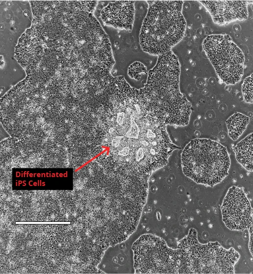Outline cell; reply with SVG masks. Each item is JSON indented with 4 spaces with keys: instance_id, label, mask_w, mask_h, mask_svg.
Instances as JSON below:
<instances>
[{
    "instance_id": "cell-13",
    "label": "cell",
    "mask_w": 253,
    "mask_h": 274,
    "mask_svg": "<svg viewBox=\"0 0 253 274\" xmlns=\"http://www.w3.org/2000/svg\"><path fill=\"white\" fill-rule=\"evenodd\" d=\"M242 92L245 101L253 103V75L245 79L242 85Z\"/></svg>"
},
{
    "instance_id": "cell-5",
    "label": "cell",
    "mask_w": 253,
    "mask_h": 274,
    "mask_svg": "<svg viewBox=\"0 0 253 274\" xmlns=\"http://www.w3.org/2000/svg\"><path fill=\"white\" fill-rule=\"evenodd\" d=\"M181 274H234L240 255L233 248L226 249L218 242L202 244L193 228L177 246Z\"/></svg>"
},
{
    "instance_id": "cell-14",
    "label": "cell",
    "mask_w": 253,
    "mask_h": 274,
    "mask_svg": "<svg viewBox=\"0 0 253 274\" xmlns=\"http://www.w3.org/2000/svg\"><path fill=\"white\" fill-rule=\"evenodd\" d=\"M146 72V68L140 62H135L129 66L128 74L129 76L135 79H139L140 74Z\"/></svg>"
},
{
    "instance_id": "cell-12",
    "label": "cell",
    "mask_w": 253,
    "mask_h": 274,
    "mask_svg": "<svg viewBox=\"0 0 253 274\" xmlns=\"http://www.w3.org/2000/svg\"><path fill=\"white\" fill-rule=\"evenodd\" d=\"M249 118L239 113H235L226 121L228 136L234 141L237 140L245 131L249 123Z\"/></svg>"
},
{
    "instance_id": "cell-6",
    "label": "cell",
    "mask_w": 253,
    "mask_h": 274,
    "mask_svg": "<svg viewBox=\"0 0 253 274\" xmlns=\"http://www.w3.org/2000/svg\"><path fill=\"white\" fill-rule=\"evenodd\" d=\"M132 249L136 274H181L177 249L169 247L160 237L144 235L133 243Z\"/></svg>"
},
{
    "instance_id": "cell-3",
    "label": "cell",
    "mask_w": 253,
    "mask_h": 274,
    "mask_svg": "<svg viewBox=\"0 0 253 274\" xmlns=\"http://www.w3.org/2000/svg\"><path fill=\"white\" fill-rule=\"evenodd\" d=\"M149 8L139 35L142 50L160 55L171 51L183 38L186 22L182 0H149Z\"/></svg>"
},
{
    "instance_id": "cell-9",
    "label": "cell",
    "mask_w": 253,
    "mask_h": 274,
    "mask_svg": "<svg viewBox=\"0 0 253 274\" xmlns=\"http://www.w3.org/2000/svg\"><path fill=\"white\" fill-rule=\"evenodd\" d=\"M208 10L213 20L220 25L248 18L249 0H200Z\"/></svg>"
},
{
    "instance_id": "cell-11",
    "label": "cell",
    "mask_w": 253,
    "mask_h": 274,
    "mask_svg": "<svg viewBox=\"0 0 253 274\" xmlns=\"http://www.w3.org/2000/svg\"><path fill=\"white\" fill-rule=\"evenodd\" d=\"M234 150L238 162L247 170L253 171V133L239 142Z\"/></svg>"
},
{
    "instance_id": "cell-8",
    "label": "cell",
    "mask_w": 253,
    "mask_h": 274,
    "mask_svg": "<svg viewBox=\"0 0 253 274\" xmlns=\"http://www.w3.org/2000/svg\"><path fill=\"white\" fill-rule=\"evenodd\" d=\"M223 221L233 230H243L253 226V210L241 188L230 187L221 206Z\"/></svg>"
},
{
    "instance_id": "cell-10",
    "label": "cell",
    "mask_w": 253,
    "mask_h": 274,
    "mask_svg": "<svg viewBox=\"0 0 253 274\" xmlns=\"http://www.w3.org/2000/svg\"><path fill=\"white\" fill-rule=\"evenodd\" d=\"M133 0H117L109 3L101 12V19L108 26L131 30L134 19Z\"/></svg>"
},
{
    "instance_id": "cell-1",
    "label": "cell",
    "mask_w": 253,
    "mask_h": 274,
    "mask_svg": "<svg viewBox=\"0 0 253 274\" xmlns=\"http://www.w3.org/2000/svg\"><path fill=\"white\" fill-rule=\"evenodd\" d=\"M102 145L106 160L127 171L150 177L166 165L173 151L166 125L147 111L140 90L117 92L105 108Z\"/></svg>"
},
{
    "instance_id": "cell-4",
    "label": "cell",
    "mask_w": 253,
    "mask_h": 274,
    "mask_svg": "<svg viewBox=\"0 0 253 274\" xmlns=\"http://www.w3.org/2000/svg\"><path fill=\"white\" fill-rule=\"evenodd\" d=\"M230 164L226 148L208 139L191 140L181 154L184 174L197 183L211 187L228 176Z\"/></svg>"
},
{
    "instance_id": "cell-2",
    "label": "cell",
    "mask_w": 253,
    "mask_h": 274,
    "mask_svg": "<svg viewBox=\"0 0 253 274\" xmlns=\"http://www.w3.org/2000/svg\"><path fill=\"white\" fill-rule=\"evenodd\" d=\"M179 74L178 59L170 51L158 56L146 84L140 89L149 113L166 125L184 126L189 121L191 105L180 91Z\"/></svg>"
},
{
    "instance_id": "cell-7",
    "label": "cell",
    "mask_w": 253,
    "mask_h": 274,
    "mask_svg": "<svg viewBox=\"0 0 253 274\" xmlns=\"http://www.w3.org/2000/svg\"><path fill=\"white\" fill-rule=\"evenodd\" d=\"M202 47L221 80L234 85L243 74L244 56L241 50L228 35L208 36Z\"/></svg>"
}]
</instances>
